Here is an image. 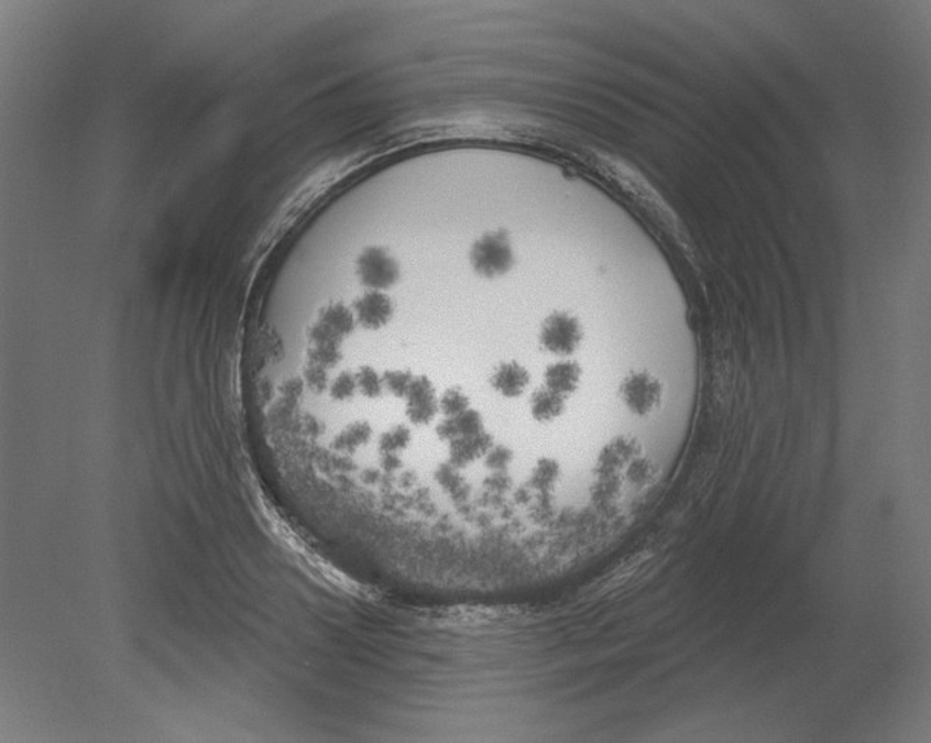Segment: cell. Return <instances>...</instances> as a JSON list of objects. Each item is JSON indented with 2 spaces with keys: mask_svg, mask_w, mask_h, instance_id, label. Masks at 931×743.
<instances>
[{
  "mask_svg": "<svg viewBox=\"0 0 931 743\" xmlns=\"http://www.w3.org/2000/svg\"><path fill=\"white\" fill-rule=\"evenodd\" d=\"M473 272L484 280H499L516 266V253L507 230H489L482 233L469 250Z\"/></svg>",
  "mask_w": 931,
  "mask_h": 743,
  "instance_id": "6da1fadb",
  "label": "cell"
},
{
  "mask_svg": "<svg viewBox=\"0 0 931 743\" xmlns=\"http://www.w3.org/2000/svg\"><path fill=\"white\" fill-rule=\"evenodd\" d=\"M584 340V329L577 316L568 312H555L547 316L538 332L539 346L548 354L569 359L576 354Z\"/></svg>",
  "mask_w": 931,
  "mask_h": 743,
  "instance_id": "7a4b0ae2",
  "label": "cell"
},
{
  "mask_svg": "<svg viewBox=\"0 0 931 743\" xmlns=\"http://www.w3.org/2000/svg\"><path fill=\"white\" fill-rule=\"evenodd\" d=\"M355 276L365 289L386 291L398 284L402 266L386 248L370 245L355 260Z\"/></svg>",
  "mask_w": 931,
  "mask_h": 743,
  "instance_id": "3957f363",
  "label": "cell"
},
{
  "mask_svg": "<svg viewBox=\"0 0 931 743\" xmlns=\"http://www.w3.org/2000/svg\"><path fill=\"white\" fill-rule=\"evenodd\" d=\"M620 397L634 415L648 416L662 404L664 386L651 373L633 372L621 382Z\"/></svg>",
  "mask_w": 931,
  "mask_h": 743,
  "instance_id": "277c9868",
  "label": "cell"
},
{
  "mask_svg": "<svg viewBox=\"0 0 931 743\" xmlns=\"http://www.w3.org/2000/svg\"><path fill=\"white\" fill-rule=\"evenodd\" d=\"M529 384L530 373L517 360H503V362L495 364L493 372L489 375L490 389L493 390L495 395L507 400V402L525 395Z\"/></svg>",
  "mask_w": 931,
  "mask_h": 743,
  "instance_id": "5b68a950",
  "label": "cell"
},
{
  "mask_svg": "<svg viewBox=\"0 0 931 743\" xmlns=\"http://www.w3.org/2000/svg\"><path fill=\"white\" fill-rule=\"evenodd\" d=\"M568 411V398L563 395L541 386L530 393L528 398V412L530 418L539 427H548L563 418Z\"/></svg>",
  "mask_w": 931,
  "mask_h": 743,
  "instance_id": "8992f818",
  "label": "cell"
},
{
  "mask_svg": "<svg viewBox=\"0 0 931 743\" xmlns=\"http://www.w3.org/2000/svg\"><path fill=\"white\" fill-rule=\"evenodd\" d=\"M581 381V364L571 359L556 360L544 372V386L567 398L577 393Z\"/></svg>",
  "mask_w": 931,
  "mask_h": 743,
  "instance_id": "52a82bcc",
  "label": "cell"
}]
</instances>
